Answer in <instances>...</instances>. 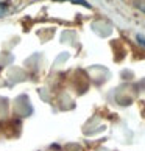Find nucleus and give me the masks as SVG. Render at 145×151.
I'll list each match as a JSON object with an SVG mask.
<instances>
[{"mask_svg":"<svg viewBox=\"0 0 145 151\" xmlns=\"http://www.w3.org/2000/svg\"><path fill=\"white\" fill-rule=\"evenodd\" d=\"M69 2H74V3H78L81 5V6H86V8H91V5H89L86 0H69Z\"/></svg>","mask_w":145,"mask_h":151,"instance_id":"obj_1","label":"nucleus"},{"mask_svg":"<svg viewBox=\"0 0 145 151\" xmlns=\"http://www.w3.org/2000/svg\"><path fill=\"white\" fill-rule=\"evenodd\" d=\"M136 39H137V42L141 44V45H144V47H145V36H142V35H137V36H136Z\"/></svg>","mask_w":145,"mask_h":151,"instance_id":"obj_2","label":"nucleus"},{"mask_svg":"<svg viewBox=\"0 0 145 151\" xmlns=\"http://www.w3.org/2000/svg\"><path fill=\"white\" fill-rule=\"evenodd\" d=\"M5 11H6V5H5V3H0V16H3Z\"/></svg>","mask_w":145,"mask_h":151,"instance_id":"obj_3","label":"nucleus"},{"mask_svg":"<svg viewBox=\"0 0 145 151\" xmlns=\"http://www.w3.org/2000/svg\"><path fill=\"white\" fill-rule=\"evenodd\" d=\"M137 6H139V9H141V11H144V13H145V3H139Z\"/></svg>","mask_w":145,"mask_h":151,"instance_id":"obj_4","label":"nucleus"}]
</instances>
